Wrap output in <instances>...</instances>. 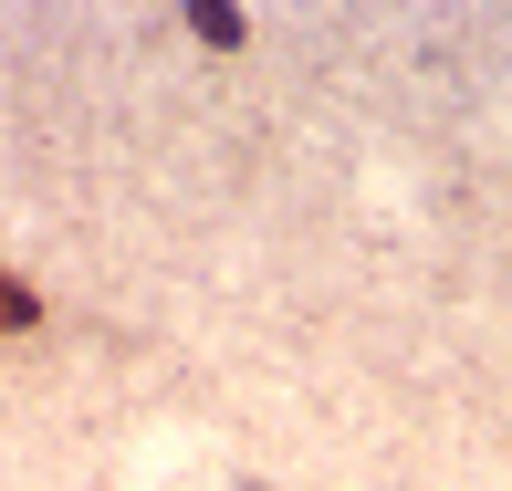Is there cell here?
Returning <instances> with one entry per match:
<instances>
[{
    "label": "cell",
    "mask_w": 512,
    "mask_h": 491,
    "mask_svg": "<svg viewBox=\"0 0 512 491\" xmlns=\"http://www.w3.org/2000/svg\"><path fill=\"white\" fill-rule=\"evenodd\" d=\"M32 314H42V303H32V293H21V283H11V272H0V335H21V324H32Z\"/></svg>",
    "instance_id": "1"
}]
</instances>
